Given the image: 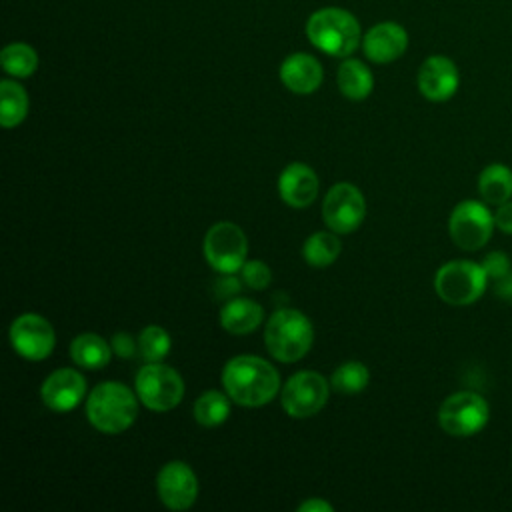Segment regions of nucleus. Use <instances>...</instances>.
Masks as SVG:
<instances>
[{
  "instance_id": "2eb2a0df",
  "label": "nucleus",
  "mask_w": 512,
  "mask_h": 512,
  "mask_svg": "<svg viewBox=\"0 0 512 512\" xmlns=\"http://www.w3.org/2000/svg\"><path fill=\"white\" fill-rule=\"evenodd\" d=\"M86 392L84 376L74 368L54 370L40 388L44 406L54 412H68L80 404Z\"/></svg>"
},
{
  "instance_id": "6e6552de",
  "label": "nucleus",
  "mask_w": 512,
  "mask_h": 512,
  "mask_svg": "<svg viewBox=\"0 0 512 512\" xmlns=\"http://www.w3.org/2000/svg\"><path fill=\"white\" fill-rule=\"evenodd\" d=\"M202 250H204L206 262L216 272L234 274L246 262L248 240L238 224L222 220L208 228Z\"/></svg>"
},
{
  "instance_id": "423d86ee",
  "label": "nucleus",
  "mask_w": 512,
  "mask_h": 512,
  "mask_svg": "<svg viewBox=\"0 0 512 512\" xmlns=\"http://www.w3.org/2000/svg\"><path fill=\"white\" fill-rule=\"evenodd\" d=\"M136 394L140 402L154 412H168L182 402V376L162 362H148L136 374Z\"/></svg>"
},
{
  "instance_id": "f8f14e48",
  "label": "nucleus",
  "mask_w": 512,
  "mask_h": 512,
  "mask_svg": "<svg viewBox=\"0 0 512 512\" xmlns=\"http://www.w3.org/2000/svg\"><path fill=\"white\" fill-rule=\"evenodd\" d=\"M10 344L26 360H44L56 346V334L52 324L40 316L26 312L18 316L10 326Z\"/></svg>"
},
{
  "instance_id": "4be33fe9",
  "label": "nucleus",
  "mask_w": 512,
  "mask_h": 512,
  "mask_svg": "<svg viewBox=\"0 0 512 512\" xmlns=\"http://www.w3.org/2000/svg\"><path fill=\"white\" fill-rule=\"evenodd\" d=\"M338 88L348 100H364L374 86L372 72L360 60L348 58L338 68Z\"/></svg>"
},
{
  "instance_id": "20e7f679",
  "label": "nucleus",
  "mask_w": 512,
  "mask_h": 512,
  "mask_svg": "<svg viewBox=\"0 0 512 512\" xmlns=\"http://www.w3.org/2000/svg\"><path fill=\"white\" fill-rule=\"evenodd\" d=\"M308 40L328 56L344 58L360 44L358 20L342 8H322L308 18Z\"/></svg>"
},
{
  "instance_id": "c756f323",
  "label": "nucleus",
  "mask_w": 512,
  "mask_h": 512,
  "mask_svg": "<svg viewBox=\"0 0 512 512\" xmlns=\"http://www.w3.org/2000/svg\"><path fill=\"white\" fill-rule=\"evenodd\" d=\"M480 264H482V268H484L488 280H492V282L498 280V278H502V276H506L508 272H512V262H510L508 254L498 252V250L486 254Z\"/></svg>"
},
{
  "instance_id": "c85d7f7f",
  "label": "nucleus",
  "mask_w": 512,
  "mask_h": 512,
  "mask_svg": "<svg viewBox=\"0 0 512 512\" xmlns=\"http://www.w3.org/2000/svg\"><path fill=\"white\" fill-rule=\"evenodd\" d=\"M240 274H242V282L252 290H264L272 280V272L262 260L244 262V266L240 268Z\"/></svg>"
},
{
  "instance_id": "9d476101",
  "label": "nucleus",
  "mask_w": 512,
  "mask_h": 512,
  "mask_svg": "<svg viewBox=\"0 0 512 512\" xmlns=\"http://www.w3.org/2000/svg\"><path fill=\"white\" fill-rule=\"evenodd\" d=\"M330 386L324 376L314 370H302L288 378L282 388L280 402L288 416L310 418L318 414L328 402Z\"/></svg>"
},
{
  "instance_id": "a878e982",
  "label": "nucleus",
  "mask_w": 512,
  "mask_h": 512,
  "mask_svg": "<svg viewBox=\"0 0 512 512\" xmlns=\"http://www.w3.org/2000/svg\"><path fill=\"white\" fill-rule=\"evenodd\" d=\"M0 62L2 68L16 78H26L32 76L38 68V54L32 46L24 44V42H14L8 44L2 52H0Z\"/></svg>"
},
{
  "instance_id": "f257e3e1",
  "label": "nucleus",
  "mask_w": 512,
  "mask_h": 512,
  "mask_svg": "<svg viewBox=\"0 0 512 512\" xmlns=\"http://www.w3.org/2000/svg\"><path fill=\"white\" fill-rule=\"evenodd\" d=\"M222 384L232 402L246 408H258L276 396L280 376L268 360L242 354L226 362L222 370Z\"/></svg>"
},
{
  "instance_id": "f3484780",
  "label": "nucleus",
  "mask_w": 512,
  "mask_h": 512,
  "mask_svg": "<svg viewBox=\"0 0 512 512\" xmlns=\"http://www.w3.org/2000/svg\"><path fill=\"white\" fill-rule=\"evenodd\" d=\"M318 176L316 172L300 162L288 164L278 178L280 198L292 208H306L318 196Z\"/></svg>"
},
{
  "instance_id": "cd10ccee",
  "label": "nucleus",
  "mask_w": 512,
  "mask_h": 512,
  "mask_svg": "<svg viewBox=\"0 0 512 512\" xmlns=\"http://www.w3.org/2000/svg\"><path fill=\"white\" fill-rule=\"evenodd\" d=\"M172 348L170 334L160 326H146L138 336V352L148 362H162Z\"/></svg>"
},
{
  "instance_id": "412c9836",
  "label": "nucleus",
  "mask_w": 512,
  "mask_h": 512,
  "mask_svg": "<svg viewBox=\"0 0 512 512\" xmlns=\"http://www.w3.org/2000/svg\"><path fill=\"white\" fill-rule=\"evenodd\" d=\"M478 192L486 204L500 206L512 198V170L504 164H490L478 176Z\"/></svg>"
},
{
  "instance_id": "f03ea898",
  "label": "nucleus",
  "mask_w": 512,
  "mask_h": 512,
  "mask_svg": "<svg viewBox=\"0 0 512 512\" xmlns=\"http://www.w3.org/2000/svg\"><path fill=\"white\" fill-rule=\"evenodd\" d=\"M138 400L122 382H100L86 400L88 422L102 434H120L134 424Z\"/></svg>"
},
{
  "instance_id": "a211bd4d",
  "label": "nucleus",
  "mask_w": 512,
  "mask_h": 512,
  "mask_svg": "<svg viewBox=\"0 0 512 512\" xmlns=\"http://www.w3.org/2000/svg\"><path fill=\"white\" fill-rule=\"evenodd\" d=\"M322 76L320 62L304 52L290 54L280 66V80L294 94L314 92L322 84Z\"/></svg>"
},
{
  "instance_id": "ddd939ff",
  "label": "nucleus",
  "mask_w": 512,
  "mask_h": 512,
  "mask_svg": "<svg viewBox=\"0 0 512 512\" xmlns=\"http://www.w3.org/2000/svg\"><path fill=\"white\" fill-rule=\"evenodd\" d=\"M156 492L170 510H188L198 496V480L182 460L166 462L156 476Z\"/></svg>"
},
{
  "instance_id": "473e14b6",
  "label": "nucleus",
  "mask_w": 512,
  "mask_h": 512,
  "mask_svg": "<svg viewBox=\"0 0 512 512\" xmlns=\"http://www.w3.org/2000/svg\"><path fill=\"white\" fill-rule=\"evenodd\" d=\"M494 292L504 300H512V272L494 280Z\"/></svg>"
},
{
  "instance_id": "dca6fc26",
  "label": "nucleus",
  "mask_w": 512,
  "mask_h": 512,
  "mask_svg": "<svg viewBox=\"0 0 512 512\" xmlns=\"http://www.w3.org/2000/svg\"><path fill=\"white\" fill-rule=\"evenodd\" d=\"M408 34L396 22H380L372 26L362 38V48L368 60L376 64H388L406 52Z\"/></svg>"
},
{
  "instance_id": "b1692460",
  "label": "nucleus",
  "mask_w": 512,
  "mask_h": 512,
  "mask_svg": "<svg viewBox=\"0 0 512 512\" xmlns=\"http://www.w3.org/2000/svg\"><path fill=\"white\" fill-rule=\"evenodd\" d=\"M194 420L204 428L220 426L230 414V396L218 390H208L200 394L194 402Z\"/></svg>"
},
{
  "instance_id": "393cba45",
  "label": "nucleus",
  "mask_w": 512,
  "mask_h": 512,
  "mask_svg": "<svg viewBox=\"0 0 512 512\" xmlns=\"http://www.w3.org/2000/svg\"><path fill=\"white\" fill-rule=\"evenodd\" d=\"M342 244L332 232H314L302 246V258L316 268L330 266L340 256Z\"/></svg>"
},
{
  "instance_id": "bb28decb",
  "label": "nucleus",
  "mask_w": 512,
  "mask_h": 512,
  "mask_svg": "<svg viewBox=\"0 0 512 512\" xmlns=\"http://www.w3.org/2000/svg\"><path fill=\"white\" fill-rule=\"evenodd\" d=\"M368 380H370L368 368L362 362L350 360V362L340 364L332 372L330 386L336 392H342V394H356V392H362L368 386Z\"/></svg>"
},
{
  "instance_id": "72a5a7b5",
  "label": "nucleus",
  "mask_w": 512,
  "mask_h": 512,
  "mask_svg": "<svg viewBox=\"0 0 512 512\" xmlns=\"http://www.w3.org/2000/svg\"><path fill=\"white\" fill-rule=\"evenodd\" d=\"M298 512H332V506L320 498H310L298 506Z\"/></svg>"
},
{
  "instance_id": "0eeeda50",
  "label": "nucleus",
  "mask_w": 512,
  "mask_h": 512,
  "mask_svg": "<svg viewBox=\"0 0 512 512\" xmlns=\"http://www.w3.org/2000/svg\"><path fill=\"white\" fill-rule=\"evenodd\" d=\"M490 418V406L478 392L460 390L450 394L440 410H438V424L450 436H474L478 434Z\"/></svg>"
},
{
  "instance_id": "4468645a",
  "label": "nucleus",
  "mask_w": 512,
  "mask_h": 512,
  "mask_svg": "<svg viewBox=\"0 0 512 512\" xmlns=\"http://www.w3.org/2000/svg\"><path fill=\"white\" fill-rule=\"evenodd\" d=\"M418 90L430 102H446L454 96L460 84L456 64L446 56H430L418 70Z\"/></svg>"
},
{
  "instance_id": "9b49d317",
  "label": "nucleus",
  "mask_w": 512,
  "mask_h": 512,
  "mask_svg": "<svg viewBox=\"0 0 512 512\" xmlns=\"http://www.w3.org/2000/svg\"><path fill=\"white\" fill-rule=\"evenodd\" d=\"M366 216V200L362 192L350 182L334 184L322 202V218L336 234L354 232Z\"/></svg>"
},
{
  "instance_id": "aec40b11",
  "label": "nucleus",
  "mask_w": 512,
  "mask_h": 512,
  "mask_svg": "<svg viewBox=\"0 0 512 512\" xmlns=\"http://www.w3.org/2000/svg\"><path fill=\"white\" fill-rule=\"evenodd\" d=\"M70 356L76 366L86 370H102L112 356V346L94 332L78 334L70 344Z\"/></svg>"
},
{
  "instance_id": "39448f33",
  "label": "nucleus",
  "mask_w": 512,
  "mask_h": 512,
  "mask_svg": "<svg viewBox=\"0 0 512 512\" xmlns=\"http://www.w3.org/2000/svg\"><path fill=\"white\" fill-rule=\"evenodd\" d=\"M488 276L482 264L472 260H452L438 268L434 290L450 306H470L486 290Z\"/></svg>"
},
{
  "instance_id": "7ed1b4c3",
  "label": "nucleus",
  "mask_w": 512,
  "mask_h": 512,
  "mask_svg": "<svg viewBox=\"0 0 512 512\" xmlns=\"http://www.w3.org/2000/svg\"><path fill=\"white\" fill-rule=\"evenodd\" d=\"M264 342L272 358L278 362H296L312 348V322L300 310L280 308L266 322Z\"/></svg>"
},
{
  "instance_id": "7c9ffc66",
  "label": "nucleus",
  "mask_w": 512,
  "mask_h": 512,
  "mask_svg": "<svg viewBox=\"0 0 512 512\" xmlns=\"http://www.w3.org/2000/svg\"><path fill=\"white\" fill-rule=\"evenodd\" d=\"M110 346H112V352L116 356H120V358H132L134 352L138 350V342L130 334H126V332L114 334Z\"/></svg>"
},
{
  "instance_id": "6ab92c4d",
  "label": "nucleus",
  "mask_w": 512,
  "mask_h": 512,
  "mask_svg": "<svg viewBox=\"0 0 512 512\" xmlns=\"http://www.w3.org/2000/svg\"><path fill=\"white\" fill-rule=\"evenodd\" d=\"M264 320V310L250 298H232L220 310V326L234 334L244 336L254 332Z\"/></svg>"
},
{
  "instance_id": "5701e85b",
  "label": "nucleus",
  "mask_w": 512,
  "mask_h": 512,
  "mask_svg": "<svg viewBox=\"0 0 512 512\" xmlns=\"http://www.w3.org/2000/svg\"><path fill=\"white\" fill-rule=\"evenodd\" d=\"M28 114V94L14 80L0 82V122L4 128L18 126Z\"/></svg>"
},
{
  "instance_id": "1a4fd4ad",
  "label": "nucleus",
  "mask_w": 512,
  "mask_h": 512,
  "mask_svg": "<svg viewBox=\"0 0 512 512\" xmlns=\"http://www.w3.org/2000/svg\"><path fill=\"white\" fill-rule=\"evenodd\" d=\"M494 228V214L488 210L486 202L478 200H464L456 204L448 218L452 242L466 252L480 250L490 240Z\"/></svg>"
},
{
  "instance_id": "2f4dec72",
  "label": "nucleus",
  "mask_w": 512,
  "mask_h": 512,
  "mask_svg": "<svg viewBox=\"0 0 512 512\" xmlns=\"http://www.w3.org/2000/svg\"><path fill=\"white\" fill-rule=\"evenodd\" d=\"M494 224L500 232L512 234V200L502 202L494 212Z\"/></svg>"
}]
</instances>
